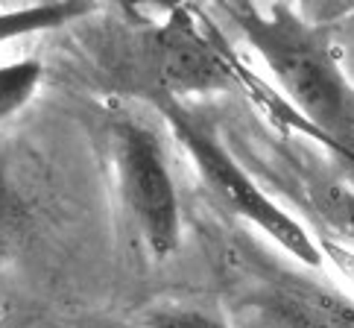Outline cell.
I'll list each match as a JSON object with an SVG mask.
<instances>
[{"label":"cell","instance_id":"6da1fadb","mask_svg":"<svg viewBox=\"0 0 354 328\" xmlns=\"http://www.w3.org/2000/svg\"><path fill=\"white\" fill-rule=\"evenodd\" d=\"M223 12L258 50L299 126L331 149L337 170L343 167V176L354 182V88L339 65L331 30L287 3L270 9L225 3Z\"/></svg>","mask_w":354,"mask_h":328},{"label":"cell","instance_id":"7a4b0ae2","mask_svg":"<svg viewBox=\"0 0 354 328\" xmlns=\"http://www.w3.org/2000/svg\"><path fill=\"white\" fill-rule=\"evenodd\" d=\"M111 47L106 73L129 97L153 106L191 103V97L223 94L240 82V65L185 6L167 9L161 21H129V33L118 35Z\"/></svg>","mask_w":354,"mask_h":328},{"label":"cell","instance_id":"3957f363","mask_svg":"<svg viewBox=\"0 0 354 328\" xmlns=\"http://www.w3.org/2000/svg\"><path fill=\"white\" fill-rule=\"evenodd\" d=\"M153 109L179 138L187 158L194 161L202 185L208 188L211 197L223 208H229L232 214L252 223L296 261L308 264V267H319L322 246L316 244V237H310V232L293 214H287V208H281L263 191V185L249 173V167H243V161L232 153V147L220 141L217 129L199 115L194 103L167 100V103H158Z\"/></svg>","mask_w":354,"mask_h":328},{"label":"cell","instance_id":"277c9868","mask_svg":"<svg viewBox=\"0 0 354 328\" xmlns=\"http://www.w3.org/2000/svg\"><path fill=\"white\" fill-rule=\"evenodd\" d=\"M106 141L126 217L149 255L170 258L182 244V206L158 129L135 111H115L106 123Z\"/></svg>","mask_w":354,"mask_h":328},{"label":"cell","instance_id":"5b68a950","mask_svg":"<svg viewBox=\"0 0 354 328\" xmlns=\"http://www.w3.org/2000/svg\"><path fill=\"white\" fill-rule=\"evenodd\" d=\"M232 328H354V311L296 287H261L225 311Z\"/></svg>","mask_w":354,"mask_h":328},{"label":"cell","instance_id":"8992f818","mask_svg":"<svg viewBox=\"0 0 354 328\" xmlns=\"http://www.w3.org/2000/svg\"><path fill=\"white\" fill-rule=\"evenodd\" d=\"M100 12L97 3H80V0H47V3L30 6H0V44L24 39L32 33H50L59 27H71L77 21Z\"/></svg>","mask_w":354,"mask_h":328},{"label":"cell","instance_id":"52a82bcc","mask_svg":"<svg viewBox=\"0 0 354 328\" xmlns=\"http://www.w3.org/2000/svg\"><path fill=\"white\" fill-rule=\"evenodd\" d=\"M44 80V65L35 56H24L0 65V126L18 118Z\"/></svg>","mask_w":354,"mask_h":328},{"label":"cell","instance_id":"ba28073f","mask_svg":"<svg viewBox=\"0 0 354 328\" xmlns=\"http://www.w3.org/2000/svg\"><path fill=\"white\" fill-rule=\"evenodd\" d=\"M141 325L147 328H232L223 311L199 308V305H167L144 313Z\"/></svg>","mask_w":354,"mask_h":328},{"label":"cell","instance_id":"9c48e42d","mask_svg":"<svg viewBox=\"0 0 354 328\" xmlns=\"http://www.w3.org/2000/svg\"><path fill=\"white\" fill-rule=\"evenodd\" d=\"M21 220H24L21 197L15 191V182H12L6 153L0 149V267L6 264L9 252H12V244H15L18 229H21Z\"/></svg>","mask_w":354,"mask_h":328},{"label":"cell","instance_id":"30bf717a","mask_svg":"<svg viewBox=\"0 0 354 328\" xmlns=\"http://www.w3.org/2000/svg\"><path fill=\"white\" fill-rule=\"evenodd\" d=\"M68 328H147L141 322H123V320H85L77 325H68Z\"/></svg>","mask_w":354,"mask_h":328}]
</instances>
